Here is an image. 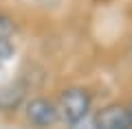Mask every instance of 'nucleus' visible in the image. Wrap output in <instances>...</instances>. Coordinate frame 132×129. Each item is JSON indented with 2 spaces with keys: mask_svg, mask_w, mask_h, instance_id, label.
I'll return each mask as SVG.
<instances>
[{
  "mask_svg": "<svg viewBox=\"0 0 132 129\" xmlns=\"http://www.w3.org/2000/svg\"><path fill=\"white\" fill-rule=\"evenodd\" d=\"M130 118H132V107H130Z\"/></svg>",
  "mask_w": 132,
  "mask_h": 129,
  "instance_id": "6e6552de",
  "label": "nucleus"
},
{
  "mask_svg": "<svg viewBox=\"0 0 132 129\" xmlns=\"http://www.w3.org/2000/svg\"><path fill=\"white\" fill-rule=\"evenodd\" d=\"M18 31V24L7 11L0 9V39H11Z\"/></svg>",
  "mask_w": 132,
  "mask_h": 129,
  "instance_id": "39448f33",
  "label": "nucleus"
},
{
  "mask_svg": "<svg viewBox=\"0 0 132 129\" xmlns=\"http://www.w3.org/2000/svg\"><path fill=\"white\" fill-rule=\"evenodd\" d=\"M68 129H97L95 116H93V114L84 116V118H79V120H75V123H71V125H68Z\"/></svg>",
  "mask_w": 132,
  "mask_h": 129,
  "instance_id": "0eeeda50",
  "label": "nucleus"
},
{
  "mask_svg": "<svg viewBox=\"0 0 132 129\" xmlns=\"http://www.w3.org/2000/svg\"><path fill=\"white\" fill-rule=\"evenodd\" d=\"M55 105H57V112H60V118L71 125V123H75V120L90 114L93 96L84 88H68L60 94V101Z\"/></svg>",
  "mask_w": 132,
  "mask_h": 129,
  "instance_id": "f257e3e1",
  "label": "nucleus"
},
{
  "mask_svg": "<svg viewBox=\"0 0 132 129\" xmlns=\"http://www.w3.org/2000/svg\"><path fill=\"white\" fill-rule=\"evenodd\" d=\"M24 114H27V120L38 129H48L60 120V112H57V105L48 98H31V101L24 105Z\"/></svg>",
  "mask_w": 132,
  "mask_h": 129,
  "instance_id": "f03ea898",
  "label": "nucleus"
},
{
  "mask_svg": "<svg viewBox=\"0 0 132 129\" xmlns=\"http://www.w3.org/2000/svg\"><path fill=\"white\" fill-rule=\"evenodd\" d=\"M97 129H132V118L130 110H126L123 105H106L104 110L95 116Z\"/></svg>",
  "mask_w": 132,
  "mask_h": 129,
  "instance_id": "7ed1b4c3",
  "label": "nucleus"
},
{
  "mask_svg": "<svg viewBox=\"0 0 132 129\" xmlns=\"http://www.w3.org/2000/svg\"><path fill=\"white\" fill-rule=\"evenodd\" d=\"M24 103V88L18 83L0 85V112H15Z\"/></svg>",
  "mask_w": 132,
  "mask_h": 129,
  "instance_id": "20e7f679",
  "label": "nucleus"
},
{
  "mask_svg": "<svg viewBox=\"0 0 132 129\" xmlns=\"http://www.w3.org/2000/svg\"><path fill=\"white\" fill-rule=\"evenodd\" d=\"M13 57V44L9 39H0V68Z\"/></svg>",
  "mask_w": 132,
  "mask_h": 129,
  "instance_id": "423d86ee",
  "label": "nucleus"
}]
</instances>
